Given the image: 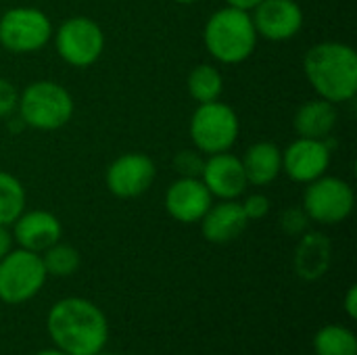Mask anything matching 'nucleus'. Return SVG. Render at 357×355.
I'll list each match as a JSON object with an SVG mask.
<instances>
[{
    "mask_svg": "<svg viewBox=\"0 0 357 355\" xmlns=\"http://www.w3.org/2000/svg\"><path fill=\"white\" fill-rule=\"evenodd\" d=\"M303 71L316 94L333 105L357 94V54L343 42H318L303 56Z\"/></svg>",
    "mask_w": 357,
    "mask_h": 355,
    "instance_id": "obj_2",
    "label": "nucleus"
},
{
    "mask_svg": "<svg viewBox=\"0 0 357 355\" xmlns=\"http://www.w3.org/2000/svg\"><path fill=\"white\" fill-rule=\"evenodd\" d=\"M46 278L40 253L13 249L0 259V301L8 305L25 303L42 291Z\"/></svg>",
    "mask_w": 357,
    "mask_h": 355,
    "instance_id": "obj_6",
    "label": "nucleus"
},
{
    "mask_svg": "<svg viewBox=\"0 0 357 355\" xmlns=\"http://www.w3.org/2000/svg\"><path fill=\"white\" fill-rule=\"evenodd\" d=\"M316 355H357L356 333L341 324H328L314 337Z\"/></svg>",
    "mask_w": 357,
    "mask_h": 355,
    "instance_id": "obj_21",
    "label": "nucleus"
},
{
    "mask_svg": "<svg viewBox=\"0 0 357 355\" xmlns=\"http://www.w3.org/2000/svg\"><path fill=\"white\" fill-rule=\"evenodd\" d=\"M186 86H188L190 96L199 105L213 103V100H220V96L224 92V75L218 67H213L209 63H201L188 73Z\"/></svg>",
    "mask_w": 357,
    "mask_h": 355,
    "instance_id": "obj_20",
    "label": "nucleus"
},
{
    "mask_svg": "<svg viewBox=\"0 0 357 355\" xmlns=\"http://www.w3.org/2000/svg\"><path fill=\"white\" fill-rule=\"evenodd\" d=\"M199 224H201L203 236L209 243L226 245V243L236 241L245 232L249 220L243 211V205L234 199V201H222V203L211 205Z\"/></svg>",
    "mask_w": 357,
    "mask_h": 355,
    "instance_id": "obj_16",
    "label": "nucleus"
},
{
    "mask_svg": "<svg viewBox=\"0 0 357 355\" xmlns=\"http://www.w3.org/2000/svg\"><path fill=\"white\" fill-rule=\"evenodd\" d=\"M52 23L48 15L33 6H15L0 17V44L8 52L29 54L48 44Z\"/></svg>",
    "mask_w": 357,
    "mask_h": 355,
    "instance_id": "obj_7",
    "label": "nucleus"
},
{
    "mask_svg": "<svg viewBox=\"0 0 357 355\" xmlns=\"http://www.w3.org/2000/svg\"><path fill=\"white\" fill-rule=\"evenodd\" d=\"M174 2H178V4H195L199 0H174Z\"/></svg>",
    "mask_w": 357,
    "mask_h": 355,
    "instance_id": "obj_32",
    "label": "nucleus"
},
{
    "mask_svg": "<svg viewBox=\"0 0 357 355\" xmlns=\"http://www.w3.org/2000/svg\"><path fill=\"white\" fill-rule=\"evenodd\" d=\"M241 121L236 111L220 100L203 103L190 117V138L199 153L215 155L230 151L238 138Z\"/></svg>",
    "mask_w": 357,
    "mask_h": 355,
    "instance_id": "obj_5",
    "label": "nucleus"
},
{
    "mask_svg": "<svg viewBox=\"0 0 357 355\" xmlns=\"http://www.w3.org/2000/svg\"><path fill=\"white\" fill-rule=\"evenodd\" d=\"M63 236V226L59 218L44 209L23 211L13 224V241L27 251L42 253Z\"/></svg>",
    "mask_w": 357,
    "mask_h": 355,
    "instance_id": "obj_15",
    "label": "nucleus"
},
{
    "mask_svg": "<svg viewBox=\"0 0 357 355\" xmlns=\"http://www.w3.org/2000/svg\"><path fill=\"white\" fill-rule=\"evenodd\" d=\"M46 328L56 349L67 355H96L109 341L107 316L82 297L56 301L48 312Z\"/></svg>",
    "mask_w": 357,
    "mask_h": 355,
    "instance_id": "obj_1",
    "label": "nucleus"
},
{
    "mask_svg": "<svg viewBox=\"0 0 357 355\" xmlns=\"http://www.w3.org/2000/svg\"><path fill=\"white\" fill-rule=\"evenodd\" d=\"M257 38L251 13L228 4L215 10L203 29L207 52L224 65H238L247 61L257 48Z\"/></svg>",
    "mask_w": 357,
    "mask_h": 355,
    "instance_id": "obj_3",
    "label": "nucleus"
},
{
    "mask_svg": "<svg viewBox=\"0 0 357 355\" xmlns=\"http://www.w3.org/2000/svg\"><path fill=\"white\" fill-rule=\"evenodd\" d=\"M19 92L13 82L0 77V117H10L17 111Z\"/></svg>",
    "mask_w": 357,
    "mask_h": 355,
    "instance_id": "obj_27",
    "label": "nucleus"
},
{
    "mask_svg": "<svg viewBox=\"0 0 357 355\" xmlns=\"http://www.w3.org/2000/svg\"><path fill=\"white\" fill-rule=\"evenodd\" d=\"M157 178L155 161L144 153H126L117 157L105 174L111 195L117 199H136L144 195Z\"/></svg>",
    "mask_w": 357,
    "mask_h": 355,
    "instance_id": "obj_10",
    "label": "nucleus"
},
{
    "mask_svg": "<svg viewBox=\"0 0 357 355\" xmlns=\"http://www.w3.org/2000/svg\"><path fill=\"white\" fill-rule=\"evenodd\" d=\"M205 165V157L195 149V151H180L174 157V169L180 174V178H201Z\"/></svg>",
    "mask_w": 357,
    "mask_h": 355,
    "instance_id": "obj_24",
    "label": "nucleus"
},
{
    "mask_svg": "<svg viewBox=\"0 0 357 355\" xmlns=\"http://www.w3.org/2000/svg\"><path fill=\"white\" fill-rule=\"evenodd\" d=\"M331 262H333L331 239L322 232H310V230L303 232L293 259L297 276L307 282L320 280L328 272Z\"/></svg>",
    "mask_w": 357,
    "mask_h": 355,
    "instance_id": "obj_17",
    "label": "nucleus"
},
{
    "mask_svg": "<svg viewBox=\"0 0 357 355\" xmlns=\"http://www.w3.org/2000/svg\"><path fill=\"white\" fill-rule=\"evenodd\" d=\"M241 161L251 186H268L282 172V151L268 140L251 144Z\"/></svg>",
    "mask_w": 357,
    "mask_h": 355,
    "instance_id": "obj_19",
    "label": "nucleus"
},
{
    "mask_svg": "<svg viewBox=\"0 0 357 355\" xmlns=\"http://www.w3.org/2000/svg\"><path fill=\"white\" fill-rule=\"evenodd\" d=\"M42 255V264L48 276H56V278H65L77 272L79 268V253L65 243H54L52 247H48L46 251L40 253Z\"/></svg>",
    "mask_w": 357,
    "mask_h": 355,
    "instance_id": "obj_23",
    "label": "nucleus"
},
{
    "mask_svg": "<svg viewBox=\"0 0 357 355\" xmlns=\"http://www.w3.org/2000/svg\"><path fill=\"white\" fill-rule=\"evenodd\" d=\"M201 182L207 186L211 197H218L222 201L238 199L249 186L241 157L228 151L207 155L201 172Z\"/></svg>",
    "mask_w": 357,
    "mask_h": 355,
    "instance_id": "obj_13",
    "label": "nucleus"
},
{
    "mask_svg": "<svg viewBox=\"0 0 357 355\" xmlns=\"http://www.w3.org/2000/svg\"><path fill=\"white\" fill-rule=\"evenodd\" d=\"M280 226H282L284 234H289V236H301L303 232H307L310 218L303 211V207H291V209H287L282 213Z\"/></svg>",
    "mask_w": 357,
    "mask_h": 355,
    "instance_id": "obj_25",
    "label": "nucleus"
},
{
    "mask_svg": "<svg viewBox=\"0 0 357 355\" xmlns=\"http://www.w3.org/2000/svg\"><path fill=\"white\" fill-rule=\"evenodd\" d=\"M25 211V188L6 172H0V226H13Z\"/></svg>",
    "mask_w": 357,
    "mask_h": 355,
    "instance_id": "obj_22",
    "label": "nucleus"
},
{
    "mask_svg": "<svg viewBox=\"0 0 357 355\" xmlns=\"http://www.w3.org/2000/svg\"><path fill=\"white\" fill-rule=\"evenodd\" d=\"M251 19L257 36L270 42L293 40L303 27V10L295 0H261Z\"/></svg>",
    "mask_w": 357,
    "mask_h": 355,
    "instance_id": "obj_11",
    "label": "nucleus"
},
{
    "mask_svg": "<svg viewBox=\"0 0 357 355\" xmlns=\"http://www.w3.org/2000/svg\"><path fill=\"white\" fill-rule=\"evenodd\" d=\"M331 146L326 140L297 138L282 151V172L301 184H310L324 176L331 165Z\"/></svg>",
    "mask_w": 357,
    "mask_h": 355,
    "instance_id": "obj_12",
    "label": "nucleus"
},
{
    "mask_svg": "<svg viewBox=\"0 0 357 355\" xmlns=\"http://www.w3.org/2000/svg\"><path fill=\"white\" fill-rule=\"evenodd\" d=\"M96 355H119V354H102V352H100V354H96Z\"/></svg>",
    "mask_w": 357,
    "mask_h": 355,
    "instance_id": "obj_33",
    "label": "nucleus"
},
{
    "mask_svg": "<svg viewBox=\"0 0 357 355\" xmlns=\"http://www.w3.org/2000/svg\"><path fill=\"white\" fill-rule=\"evenodd\" d=\"M59 56L71 67L94 65L105 50V33L90 17H69L63 21L54 36Z\"/></svg>",
    "mask_w": 357,
    "mask_h": 355,
    "instance_id": "obj_9",
    "label": "nucleus"
},
{
    "mask_svg": "<svg viewBox=\"0 0 357 355\" xmlns=\"http://www.w3.org/2000/svg\"><path fill=\"white\" fill-rule=\"evenodd\" d=\"M356 205V195L349 182L335 176H320L307 184L303 192V211L310 220L333 226L345 222Z\"/></svg>",
    "mask_w": 357,
    "mask_h": 355,
    "instance_id": "obj_8",
    "label": "nucleus"
},
{
    "mask_svg": "<svg viewBox=\"0 0 357 355\" xmlns=\"http://www.w3.org/2000/svg\"><path fill=\"white\" fill-rule=\"evenodd\" d=\"M343 308H345V312H347V316H349L351 320H357V287L356 285H351V287L347 289V293H345V301H343Z\"/></svg>",
    "mask_w": 357,
    "mask_h": 355,
    "instance_id": "obj_28",
    "label": "nucleus"
},
{
    "mask_svg": "<svg viewBox=\"0 0 357 355\" xmlns=\"http://www.w3.org/2000/svg\"><path fill=\"white\" fill-rule=\"evenodd\" d=\"M241 205H243V211H245V216H247L249 222L264 220L270 213V199L266 195H261V192L249 195Z\"/></svg>",
    "mask_w": 357,
    "mask_h": 355,
    "instance_id": "obj_26",
    "label": "nucleus"
},
{
    "mask_svg": "<svg viewBox=\"0 0 357 355\" xmlns=\"http://www.w3.org/2000/svg\"><path fill=\"white\" fill-rule=\"evenodd\" d=\"M13 251V234L8 232V226H0V259Z\"/></svg>",
    "mask_w": 357,
    "mask_h": 355,
    "instance_id": "obj_29",
    "label": "nucleus"
},
{
    "mask_svg": "<svg viewBox=\"0 0 357 355\" xmlns=\"http://www.w3.org/2000/svg\"><path fill=\"white\" fill-rule=\"evenodd\" d=\"M337 105L324 100V98H314L303 103L293 119L295 132L299 138H316V140H326L335 126H337Z\"/></svg>",
    "mask_w": 357,
    "mask_h": 355,
    "instance_id": "obj_18",
    "label": "nucleus"
},
{
    "mask_svg": "<svg viewBox=\"0 0 357 355\" xmlns=\"http://www.w3.org/2000/svg\"><path fill=\"white\" fill-rule=\"evenodd\" d=\"M36 355H67V354L54 347V349H42V352H38V354H36Z\"/></svg>",
    "mask_w": 357,
    "mask_h": 355,
    "instance_id": "obj_31",
    "label": "nucleus"
},
{
    "mask_svg": "<svg viewBox=\"0 0 357 355\" xmlns=\"http://www.w3.org/2000/svg\"><path fill=\"white\" fill-rule=\"evenodd\" d=\"M19 119L33 130H59L73 117V96L52 80H38L19 94Z\"/></svg>",
    "mask_w": 357,
    "mask_h": 355,
    "instance_id": "obj_4",
    "label": "nucleus"
},
{
    "mask_svg": "<svg viewBox=\"0 0 357 355\" xmlns=\"http://www.w3.org/2000/svg\"><path fill=\"white\" fill-rule=\"evenodd\" d=\"M261 0H226L228 6H234V8H241V10H253Z\"/></svg>",
    "mask_w": 357,
    "mask_h": 355,
    "instance_id": "obj_30",
    "label": "nucleus"
},
{
    "mask_svg": "<svg viewBox=\"0 0 357 355\" xmlns=\"http://www.w3.org/2000/svg\"><path fill=\"white\" fill-rule=\"evenodd\" d=\"M213 205L201 178H178L165 190V211L180 224H197Z\"/></svg>",
    "mask_w": 357,
    "mask_h": 355,
    "instance_id": "obj_14",
    "label": "nucleus"
}]
</instances>
